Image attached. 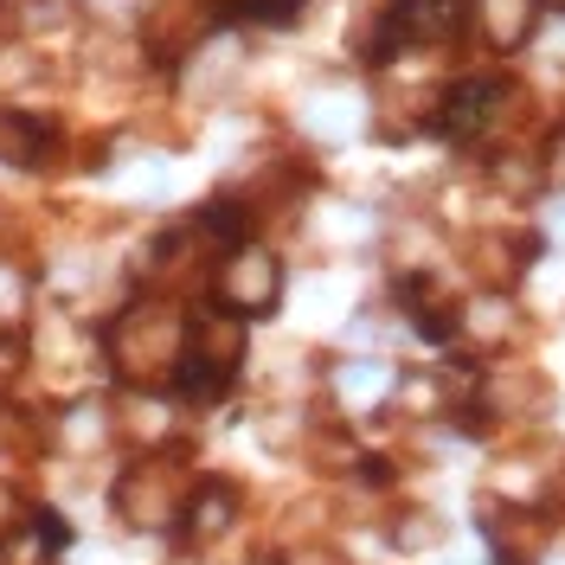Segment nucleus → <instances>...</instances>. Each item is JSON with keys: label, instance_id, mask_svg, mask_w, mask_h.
<instances>
[{"label": "nucleus", "instance_id": "obj_1", "mask_svg": "<svg viewBox=\"0 0 565 565\" xmlns=\"http://www.w3.org/2000/svg\"><path fill=\"white\" fill-rule=\"evenodd\" d=\"M45 141H52V129H39V122H26V116L0 109V161H20V168H33L39 154H45Z\"/></svg>", "mask_w": 565, "mask_h": 565}, {"label": "nucleus", "instance_id": "obj_2", "mask_svg": "<svg viewBox=\"0 0 565 565\" xmlns=\"http://www.w3.org/2000/svg\"><path fill=\"white\" fill-rule=\"evenodd\" d=\"M13 508H20V501H13V489H7V482H0V527L13 521Z\"/></svg>", "mask_w": 565, "mask_h": 565}]
</instances>
